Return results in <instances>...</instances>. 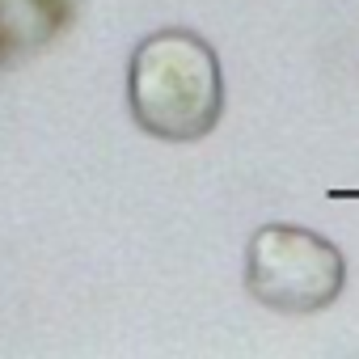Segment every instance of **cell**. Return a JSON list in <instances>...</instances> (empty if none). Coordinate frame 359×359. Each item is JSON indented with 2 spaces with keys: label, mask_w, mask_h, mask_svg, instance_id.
I'll list each match as a JSON object with an SVG mask.
<instances>
[{
  "label": "cell",
  "mask_w": 359,
  "mask_h": 359,
  "mask_svg": "<svg viewBox=\"0 0 359 359\" xmlns=\"http://www.w3.org/2000/svg\"><path fill=\"white\" fill-rule=\"evenodd\" d=\"M245 287L275 313H317L346 287V258L300 224H262L245 250Z\"/></svg>",
  "instance_id": "cell-2"
},
{
  "label": "cell",
  "mask_w": 359,
  "mask_h": 359,
  "mask_svg": "<svg viewBox=\"0 0 359 359\" xmlns=\"http://www.w3.org/2000/svg\"><path fill=\"white\" fill-rule=\"evenodd\" d=\"M127 102L131 118L156 140L208 135L224 110L216 47L182 26L148 34L127 68Z\"/></svg>",
  "instance_id": "cell-1"
},
{
  "label": "cell",
  "mask_w": 359,
  "mask_h": 359,
  "mask_svg": "<svg viewBox=\"0 0 359 359\" xmlns=\"http://www.w3.org/2000/svg\"><path fill=\"white\" fill-rule=\"evenodd\" d=\"M72 0H0V64L55 43L72 22Z\"/></svg>",
  "instance_id": "cell-3"
}]
</instances>
